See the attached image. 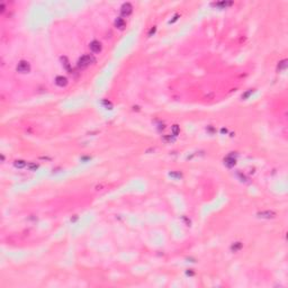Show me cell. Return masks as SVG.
<instances>
[{
  "instance_id": "cell-1",
  "label": "cell",
  "mask_w": 288,
  "mask_h": 288,
  "mask_svg": "<svg viewBox=\"0 0 288 288\" xmlns=\"http://www.w3.org/2000/svg\"><path fill=\"white\" fill-rule=\"evenodd\" d=\"M95 57L91 56V55H83L81 56L79 61H78V66L80 68V69H86V68H88L90 65V64H92L95 62Z\"/></svg>"
},
{
  "instance_id": "cell-2",
  "label": "cell",
  "mask_w": 288,
  "mask_h": 288,
  "mask_svg": "<svg viewBox=\"0 0 288 288\" xmlns=\"http://www.w3.org/2000/svg\"><path fill=\"white\" fill-rule=\"evenodd\" d=\"M16 69L20 73H27V72H29V70H30V65L27 61H20V62L17 64Z\"/></svg>"
},
{
  "instance_id": "cell-3",
  "label": "cell",
  "mask_w": 288,
  "mask_h": 288,
  "mask_svg": "<svg viewBox=\"0 0 288 288\" xmlns=\"http://www.w3.org/2000/svg\"><path fill=\"white\" fill-rule=\"evenodd\" d=\"M132 11H133V7H132V5L130 2H126V3H124L123 6H122V8H120V12H122V15L123 16H130L131 14H132Z\"/></svg>"
},
{
  "instance_id": "cell-4",
  "label": "cell",
  "mask_w": 288,
  "mask_h": 288,
  "mask_svg": "<svg viewBox=\"0 0 288 288\" xmlns=\"http://www.w3.org/2000/svg\"><path fill=\"white\" fill-rule=\"evenodd\" d=\"M258 217L260 218H266V219H270V218H273L276 216V213L272 212V211H262V212H259L258 214Z\"/></svg>"
},
{
  "instance_id": "cell-5",
  "label": "cell",
  "mask_w": 288,
  "mask_h": 288,
  "mask_svg": "<svg viewBox=\"0 0 288 288\" xmlns=\"http://www.w3.org/2000/svg\"><path fill=\"white\" fill-rule=\"evenodd\" d=\"M89 47H90L91 52H93V53H99L101 51V44H100V42H98V41H92V42L89 44Z\"/></svg>"
},
{
  "instance_id": "cell-6",
  "label": "cell",
  "mask_w": 288,
  "mask_h": 288,
  "mask_svg": "<svg viewBox=\"0 0 288 288\" xmlns=\"http://www.w3.org/2000/svg\"><path fill=\"white\" fill-rule=\"evenodd\" d=\"M55 83L59 87H65L66 84H68V79H66L65 77L59 76V77H56V79H55Z\"/></svg>"
},
{
  "instance_id": "cell-7",
  "label": "cell",
  "mask_w": 288,
  "mask_h": 288,
  "mask_svg": "<svg viewBox=\"0 0 288 288\" xmlns=\"http://www.w3.org/2000/svg\"><path fill=\"white\" fill-rule=\"evenodd\" d=\"M235 162H236V161H235V158H233L232 154H230L229 157H226V158L224 159V163L227 165V167H230V168L233 167V165L235 164Z\"/></svg>"
},
{
  "instance_id": "cell-8",
  "label": "cell",
  "mask_w": 288,
  "mask_h": 288,
  "mask_svg": "<svg viewBox=\"0 0 288 288\" xmlns=\"http://www.w3.org/2000/svg\"><path fill=\"white\" fill-rule=\"evenodd\" d=\"M125 25H126V23H125L124 18H122V17H117L116 20H115V26H116L117 28H119V29H123L124 27H125Z\"/></svg>"
},
{
  "instance_id": "cell-9",
  "label": "cell",
  "mask_w": 288,
  "mask_h": 288,
  "mask_svg": "<svg viewBox=\"0 0 288 288\" xmlns=\"http://www.w3.org/2000/svg\"><path fill=\"white\" fill-rule=\"evenodd\" d=\"M61 62H62V65L64 66V69H66L68 71H71V64L69 62L66 56H62L61 57Z\"/></svg>"
},
{
  "instance_id": "cell-10",
  "label": "cell",
  "mask_w": 288,
  "mask_h": 288,
  "mask_svg": "<svg viewBox=\"0 0 288 288\" xmlns=\"http://www.w3.org/2000/svg\"><path fill=\"white\" fill-rule=\"evenodd\" d=\"M14 164H15V167L18 168V169H23V168L27 167V163L24 160H16L15 162H14Z\"/></svg>"
},
{
  "instance_id": "cell-11",
  "label": "cell",
  "mask_w": 288,
  "mask_h": 288,
  "mask_svg": "<svg viewBox=\"0 0 288 288\" xmlns=\"http://www.w3.org/2000/svg\"><path fill=\"white\" fill-rule=\"evenodd\" d=\"M241 248H242V243L241 242H235V243H233V244H232L231 250H232L233 252H238V251L241 250Z\"/></svg>"
},
{
  "instance_id": "cell-12",
  "label": "cell",
  "mask_w": 288,
  "mask_h": 288,
  "mask_svg": "<svg viewBox=\"0 0 288 288\" xmlns=\"http://www.w3.org/2000/svg\"><path fill=\"white\" fill-rule=\"evenodd\" d=\"M171 132H172V135L173 136H177V135L180 133V127H179V125H173V126L171 127Z\"/></svg>"
},
{
  "instance_id": "cell-13",
  "label": "cell",
  "mask_w": 288,
  "mask_h": 288,
  "mask_svg": "<svg viewBox=\"0 0 288 288\" xmlns=\"http://www.w3.org/2000/svg\"><path fill=\"white\" fill-rule=\"evenodd\" d=\"M286 68H287V60L280 61L278 64V71H284V70H286Z\"/></svg>"
},
{
  "instance_id": "cell-14",
  "label": "cell",
  "mask_w": 288,
  "mask_h": 288,
  "mask_svg": "<svg viewBox=\"0 0 288 288\" xmlns=\"http://www.w3.org/2000/svg\"><path fill=\"white\" fill-rule=\"evenodd\" d=\"M27 169H28L29 171H36L37 169H38V164H36V163H33V162H30V163L27 164Z\"/></svg>"
},
{
  "instance_id": "cell-15",
  "label": "cell",
  "mask_w": 288,
  "mask_h": 288,
  "mask_svg": "<svg viewBox=\"0 0 288 288\" xmlns=\"http://www.w3.org/2000/svg\"><path fill=\"white\" fill-rule=\"evenodd\" d=\"M230 5H232V2H225V1H222V2H217V3H215V6H217V7H226V6H230Z\"/></svg>"
},
{
  "instance_id": "cell-16",
  "label": "cell",
  "mask_w": 288,
  "mask_h": 288,
  "mask_svg": "<svg viewBox=\"0 0 288 288\" xmlns=\"http://www.w3.org/2000/svg\"><path fill=\"white\" fill-rule=\"evenodd\" d=\"M170 177H173V178L180 179V178H181V173H175V172H170Z\"/></svg>"
},
{
  "instance_id": "cell-17",
  "label": "cell",
  "mask_w": 288,
  "mask_h": 288,
  "mask_svg": "<svg viewBox=\"0 0 288 288\" xmlns=\"http://www.w3.org/2000/svg\"><path fill=\"white\" fill-rule=\"evenodd\" d=\"M103 104H104V105H106L107 109H111V105H110V103H109V101H107V100H104V101H103Z\"/></svg>"
},
{
  "instance_id": "cell-18",
  "label": "cell",
  "mask_w": 288,
  "mask_h": 288,
  "mask_svg": "<svg viewBox=\"0 0 288 288\" xmlns=\"http://www.w3.org/2000/svg\"><path fill=\"white\" fill-rule=\"evenodd\" d=\"M252 91H253V90H250V91H248V92H246V93H244V95H243V96H242V98H243V99H245V98H248V97L250 96V95L252 93Z\"/></svg>"
},
{
  "instance_id": "cell-19",
  "label": "cell",
  "mask_w": 288,
  "mask_h": 288,
  "mask_svg": "<svg viewBox=\"0 0 288 288\" xmlns=\"http://www.w3.org/2000/svg\"><path fill=\"white\" fill-rule=\"evenodd\" d=\"M0 8H1V12H3V11H5V9H6V6H5V3H3V2H1V5H0Z\"/></svg>"
},
{
  "instance_id": "cell-20",
  "label": "cell",
  "mask_w": 288,
  "mask_h": 288,
  "mask_svg": "<svg viewBox=\"0 0 288 288\" xmlns=\"http://www.w3.org/2000/svg\"><path fill=\"white\" fill-rule=\"evenodd\" d=\"M154 33H155V27H152L151 30H150V33H149V36H151L152 34H154Z\"/></svg>"
},
{
  "instance_id": "cell-21",
  "label": "cell",
  "mask_w": 288,
  "mask_h": 288,
  "mask_svg": "<svg viewBox=\"0 0 288 288\" xmlns=\"http://www.w3.org/2000/svg\"><path fill=\"white\" fill-rule=\"evenodd\" d=\"M163 140H164V141H173V138H172L171 136H164Z\"/></svg>"
},
{
  "instance_id": "cell-22",
  "label": "cell",
  "mask_w": 288,
  "mask_h": 288,
  "mask_svg": "<svg viewBox=\"0 0 288 288\" xmlns=\"http://www.w3.org/2000/svg\"><path fill=\"white\" fill-rule=\"evenodd\" d=\"M178 17H179V15H176V16L173 17V19H172V20H170V23H173V22H176V20L178 19Z\"/></svg>"
},
{
  "instance_id": "cell-23",
  "label": "cell",
  "mask_w": 288,
  "mask_h": 288,
  "mask_svg": "<svg viewBox=\"0 0 288 288\" xmlns=\"http://www.w3.org/2000/svg\"><path fill=\"white\" fill-rule=\"evenodd\" d=\"M187 275H194V272H192V271H187Z\"/></svg>"
}]
</instances>
